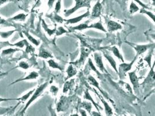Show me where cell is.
I'll return each mask as SVG.
<instances>
[{
    "label": "cell",
    "mask_w": 155,
    "mask_h": 116,
    "mask_svg": "<svg viewBox=\"0 0 155 116\" xmlns=\"http://www.w3.org/2000/svg\"><path fill=\"white\" fill-rule=\"evenodd\" d=\"M48 82H45L44 84H42L41 85H40V86H38L37 88L35 89V91L33 92V93L31 95V97L30 98V99L28 100V102H27L26 105H25L24 109L22 110L21 112V114H23L25 113V112L26 111V110L28 108V106L33 102L35 101L38 97H40L41 96V95L42 94V92H44V91L45 89V88L48 86Z\"/></svg>",
    "instance_id": "1"
},
{
    "label": "cell",
    "mask_w": 155,
    "mask_h": 116,
    "mask_svg": "<svg viewBox=\"0 0 155 116\" xmlns=\"http://www.w3.org/2000/svg\"><path fill=\"white\" fill-rule=\"evenodd\" d=\"M75 5L69 9L64 10V15L65 17H69L79 9L83 7L90 8L91 2L92 0H74Z\"/></svg>",
    "instance_id": "2"
},
{
    "label": "cell",
    "mask_w": 155,
    "mask_h": 116,
    "mask_svg": "<svg viewBox=\"0 0 155 116\" xmlns=\"http://www.w3.org/2000/svg\"><path fill=\"white\" fill-rule=\"evenodd\" d=\"M138 57V55H137L132 62H131L129 63H126L124 62H123L121 64L119 65V68L118 70V74H119L120 77H123L126 75L127 72H130L132 66L133 65L135 61L136 60L137 58Z\"/></svg>",
    "instance_id": "3"
},
{
    "label": "cell",
    "mask_w": 155,
    "mask_h": 116,
    "mask_svg": "<svg viewBox=\"0 0 155 116\" xmlns=\"http://www.w3.org/2000/svg\"><path fill=\"white\" fill-rule=\"evenodd\" d=\"M94 60H95L96 66L99 69V70L102 72H107L104 65L103 63L102 57L100 54V53H97V52L94 53Z\"/></svg>",
    "instance_id": "4"
},
{
    "label": "cell",
    "mask_w": 155,
    "mask_h": 116,
    "mask_svg": "<svg viewBox=\"0 0 155 116\" xmlns=\"http://www.w3.org/2000/svg\"><path fill=\"white\" fill-rule=\"evenodd\" d=\"M102 9V4H101L100 1L98 0L92 8L91 14V18L96 19L97 18H99L101 14Z\"/></svg>",
    "instance_id": "5"
},
{
    "label": "cell",
    "mask_w": 155,
    "mask_h": 116,
    "mask_svg": "<svg viewBox=\"0 0 155 116\" xmlns=\"http://www.w3.org/2000/svg\"><path fill=\"white\" fill-rule=\"evenodd\" d=\"M90 16V12L88 9L87 12H86L84 14H83L81 15H80L78 16H77V17H75V18H71L69 19H68V20H65V22H66V23L67 24H76V23H78V22L81 21L84 18H87V17Z\"/></svg>",
    "instance_id": "6"
},
{
    "label": "cell",
    "mask_w": 155,
    "mask_h": 116,
    "mask_svg": "<svg viewBox=\"0 0 155 116\" xmlns=\"http://www.w3.org/2000/svg\"><path fill=\"white\" fill-rule=\"evenodd\" d=\"M129 45H131V47L134 48L135 51H136L138 56L144 53L145 52H146L152 46V45H150V44H147V45H131V44H129Z\"/></svg>",
    "instance_id": "7"
},
{
    "label": "cell",
    "mask_w": 155,
    "mask_h": 116,
    "mask_svg": "<svg viewBox=\"0 0 155 116\" xmlns=\"http://www.w3.org/2000/svg\"><path fill=\"white\" fill-rule=\"evenodd\" d=\"M107 31L109 32H113L122 29V26L120 24L113 21H109L107 22Z\"/></svg>",
    "instance_id": "8"
},
{
    "label": "cell",
    "mask_w": 155,
    "mask_h": 116,
    "mask_svg": "<svg viewBox=\"0 0 155 116\" xmlns=\"http://www.w3.org/2000/svg\"><path fill=\"white\" fill-rule=\"evenodd\" d=\"M129 79L131 83L132 84L134 89H137L138 87V77L135 71L131 72H128Z\"/></svg>",
    "instance_id": "9"
},
{
    "label": "cell",
    "mask_w": 155,
    "mask_h": 116,
    "mask_svg": "<svg viewBox=\"0 0 155 116\" xmlns=\"http://www.w3.org/2000/svg\"><path fill=\"white\" fill-rule=\"evenodd\" d=\"M38 72H30L28 74V75L27 76H26L24 78H22V79H18V80H16L15 81H14V82L12 83V84H14L15 83H16V82H21V81H26V80H35L38 78Z\"/></svg>",
    "instance_id": "10"
},
{
    "label": "cell",
    "mask_w": 155,
    "mask_h": 116,
    "mask_svg": "<svg viewBox=\"0 0 155 116\" xmlns=\"http://www.w3.org/2000/svg\"><path fill=\"white\" fill-rule=\"evenodd\" d=\"M104 55L105 58H106V60L108 61V62L109 63L110 65L112 66V67L116 71V72L118 74V69L117 67V63H116V62L115 61V60L114 59V58L111 55L107 54V53H104Z\"/></svg>",
    "instance_id": "11"
},
{
    "label": "cell",
    "mask_w": 155,
    "mask_h": 116,
    "mask_svg": "<svg viewBox=\"0 0 155 116\" xmlns=\"http://www.w3.org/2000/svg\"><path fill=\"white\" fill-rule=\"evenodd\" d=\"M99 98L101 99V101L102 102L104 108H105V111L107 116H112L113 114V111L112 109L110 108V106L109 105V104L107 103V102H106L103 98L101 96V95L98 94Z\"/></svg>",
    "instance_id": "12"
},
{
    "label": "cell",
    "mask_w": 155,
    "mask_h": 116,
    "mask_svg": "<svg viewBox=\"0 0 155 116\" xmlns=\"http://www.w3.org/2000/svg\"><path fill=\"white\" fill-rule=\"evenodd\" d=\"M88 29H97V30H101L102 31H104L105 33L107 32V30L105 29V27H104V26L102 25V23L101 22H97V23L91 24V25H89Z\"/></svg>",
    "instance_id": "13"
},
{
    "label": "cell",
    "mask_w": 155,
    "mask_h": 116,
    "mask_svg": "<svg viewBox=\"0 0 155 116\" xmlns=\"http://www.w3.org/2000/svg\"><path fill=\"white\" fill-rule=\"evenodd\" d=\"M66 73H67V79H69L71 78L72 77L74 76L77 74V70L76 69L73 67L72 65L69 66L67 70H66Z\"/></svg>",
    "instance_id": "14"
},
{
    "label": "cell",
    "mask_w": 155,
    "mask_h": 116,
    "mask_svg": "<svg viewBox=\"0 0 155 116\" xmlns=\"http://www.w3.org/2000/svg\"><path fill=\"white\" fill-rule=\"evenodd\" d=\"M48 63L49 65V67L54 69H58L59 70L61 71L63 70V69L61 67V66L59 65L58 63H57L54 59H50L48 60Z\"/></svg>",
    "instance_id": "15"
},
{
    "label": "cell",
    "mask_w": 155,
    "mask_h": 116,
    "mask_svg": "<svg viewBox=\"0 0 155 116\" xmlns=\"http://www.w3.org/2000/svg\"><path fill=\"white\" fill-rule=\"evenodd\" d=\"M110 50H111V51H112L113 55H114L116 58H118L122 62H124V58H123V55H122L121 53H120L119 50L116 47H113Z\"/></svg>",
    "instance_id": "16"
},
{
    "label": "cell",
    "mask_w": 155,
    "mask_h": 116,
    "mask_svg": "<svg viewBox=\"0 0 155 116\" xmlns=\"http://www.w3.org/2000/svg\"><path fill=\"white\" fill-rule=\"evenodd\" d=\"M38 56L40 58H43V59H48V58H53V55L48 51L42 49L41 50L39 54H38Z\"/></svg>",
    "instance_id": "17"
},
{
    "label": "cell",
    "mask_w": 155,
    "mask_h": 116,
    "mask_svg": "<svg viewBox=\"0 0 155 116\" xmlns=\"http://www.w3.org/2000/svg\"><path fill=\"white\" fill-rule=\"evenodd\" d=\"M23 33L26 36V37L28 38V41L30 42H31L33 44H34L35 46L38 47L39 45H40V41H38L37 40H36L35 38L33 36H31L28 32H26V31H23Z\"/></svg>",
    "instance_id": "18"
},
{
    "label": "cell",
    "mask_w": 155,
    "mask_h": 116,
    "mask_svg": "<svg viewBox=\"0 0 155 116\" xmlns=\"http://www.w3.org/2000/svg\"><path fill=\"white\" fill-rule=\"evenodd\" d=\"M88 81L89 83L90 84V85H93V86L97 88L100 91V92H101V93L104 94V92L101 91L100 87H99V85L98 82L97 80H95L92 76H88Z\"/></svg>",
    "instance_id": "19"
},
{
    "label": "cell",
    "mask_w": 155,
    "mask_h": 116,
    "mask_svg": "<svg viewBox=\"0 0 155 116\" xmlns=\"http://www.w3.org/2000/svg\"><path fill=\"white\" fill-rule=\"evenodd\" d=\"M26 16H27V14H23V13H21V14H16V16H15L13 18H11L10 20L23 22V21H25V19L26 18Z\"/></svg>",
    "instance_id": "20"
},
{
    "label": "cell",
    "mask_w": 155,
    "mask_h": 116,
    "mask_svg": "<svg viewBox=\"0 0 155 116\" xmlns=\"http://www.w3.org/2000/svg\"><path fill=\"white\" fill-rule=\"evenodd\" d=\"M88 24L87 23H81L78 24V26L71 27V29L72 30H78V31H83L85 29H88Z\"/></svg>",
    "instance_id": "21"
},
{
    "label": "cell",
    "mask_w": 155,
    "mask_h": 116,
    "mask_svg": "<svg viewBox=\"0 0 155 116\" xmlns=\"http://www.w3.org/2000/svg\"><path fill=\"white\" fill-rule=\"evenodd\" d=\"M42 26L43 29L45 30V31L47 33V34L49 35V36L53 35L54 33H55L56 29H50L48 27L47 24L45 23V21L44 20L42 21Z\"/></svg>",
    "instance_id": "22"
},
{
    "label": "cell",
    "mask_w": 155,
    "mask_h": 116,
    "mask_svg": "<svg viewBox=\"0 0 155 116\" xmlns=\"http://www.w3.org/2000/svg\"><path fill=\"white\" fill-rule=\"evenodd\" d=\"M140 13L143 14H147L152 20L153 22H155V14H153L152 12L148 11L147 9L142 8V9H140Z\"/></svg>",
    "instance_id": "23"
},
{
    "label": "cell",
    "mask_w": 155,
    "mask_h": 116,
    "mask_svg": "<svg viewBox=\"0 0 155 116\" xmlns=\"http://www.w3.org/2000/svg\"><path fill=\"white\" fill-rule=\"evenodd\" d=\"M15 31H16V30H9L7 31H0V36L2 38L6 39V38H9V37L11 36Z\"/></svg>",
    "instance_id": "24"
},
{
    "label": "cell",
    "mask_w": 155,
    "mask_h": 116,
    "mask_svg": "<svg viewBox=\"0 0 155 116\" xmlns=\"http://www.w3.org/2000/svg\"><path fill=\"white\" fill-rule=\"evenodd\" d=\"M84 97V99H85L88 100V101H91L92 102V103L95 105V106L96 109H97L98 110H99L98 105H97V103H96L95 102V101L93 100V99H92V98L91 95H90V94L89 93V91H88V90H87V91H85Z\"/></svg>",
    "instance_id": "25"
},
{
    "label": "cell",
    "mask_w": 155,
    "mask_h": 116,
    "mask_svg": "<svg viewBox=\"0 0 155 116\" xmlns=\"http://www.w3.org/2000/svg\"><path fill=\"white\" fill-rule=\"evenodd\" d=\"M140 10V8L137 5L134 1L131 2L130 5V12L131 14H134V13L138 12Z\"/></svg>",
    "instance_id": "26"
},
{
    "label": "cell",
    "mask_w": 155,
    "mask_h": 116,
    "mask_svg": "<svg viewBox=\"0 0 155 116\" xmlns=\"http://www.w3.org/2000/svg\"><path fill=\"white\" fill-rule=\"evenodd\" d=\"M153 67H154V65L153 66V67H150L151 68V70L150 71V72L148 74V77L145 80V81H152L153 82L154 80H155V72H154V70H153Z\"/></svg>",
    "instance_id": "27"
},
{
    "label": "cell",
    "mask_w": 155,
    "mask_h": 116,
    "mask_svg": "<svg viewBox=\"0 0 155 116\" xmlns=\"http://www.w3.org/2000/svg\"><path fill=\"white\" fill-rule=\"evenodd\" d=\"M73 83H74V80H71L69 81H67L65 82L64 85V89H63V92L64 94L66 93L69 91V89H71Z\"/></svg>",
    "instance_id": "28"
},
{
    "label": "cell",
    "mask_w": 155,
    "mask_h": 116,
    "mask_svg": "<svg viewBox=\"0 0 155 116\" xmlns=\"http://www.w3.org/2000/svg\"><path fill=\"white\" fill-rule=\"evenodd\" d=\"M35 90V89H33V90L30 91L27 94H26L24 95L23 96H22L21 98H18V100H20V101H21L22 102L26 101L28 98L31 96V95L33 93Z\"/></svg>",
    "instance_id": "29"
},
{
    "label": "cell",
    "mask_w": 155,
    "mask_h": 116,
    "mask_svg": "<svg viewBox=\"0 0 155 116\" xmlns=\"http://www.w3.org/2000/svg\"><path fill=\"white\" fill-rule=\"evenodd\" d=\"M20 51L19 49L11 48H8V49H7V50H3V51H2V54L3 55H9V54L15 53L16 51Z\"/></svg>",
    "instance_id": "30"
},
{
    "label": "cell",
    "mask_w": 155,
    "mask_h": 116,
    "mask_svg": "<svg viewBox=\"0 0 155 116\" xmlns=\"http://www.w3.org/2000/svg\"><path fill=\"white\" fill-rule=\"evenodd\" d=\"M28 43L27 40H23L21 41H20L14 44H12V45H10L11 46H14V47H19V48H23Z\"/></svg>",
    "instance_id": "31"
},
{
    "label": "cell",
    "mask_w": 155,
    "mask_h": 116,
    "mask_svg": "<svg viewBox=\"0 0 155 116\" xmlns=\"http://www.w3.org/2000/svg\"><path fill=\"white\" fill-rule=\"evenodd\" d=\"M81 107L84 108L86 110H87V111L90 113V111H91L92 109V105L91 103H90V102H87L85 101L81 103Z\"/></svg>",
    "instance_id": "32"
},
{
    "label": "cell",
    "mask_w": 155,
    "mask_h": 116,
    "mask_svg": "<svg viewBox=\"0 0 155 116\" xmlns=\"http://www.w3.org/2000/svg\"><path fill=\"white\" fill-rule=\"evenodd\" d=\"M68 32V31L64 29L63 27H58V29H56V31H55V34L57 35V36H61V35H62L64 33H66Z\"/></svg>",
    "instance_id": "33"
},
{
    "label": "cell",
    "mask_w": 155,
    "mask_h": 116,
    "mask_svg": "<svg viewBox=\"0 0 155 116\" xmlns=\"http://www.w3.org/2000/svg\"><path fill=\"white\" fill-rule=\"evenodd\" d=\"M62 7V0H57V2L55 6V12L57 14H59L61 11Z\"/></svg>",
    "instance_id": "34"
},
{
    "label": "cell",
    "mask_w": 155,
    "mask_h": 116,
    "mask_svg": "<svg viewBox=\"0 0 155 116\" xmlns=\"http://www.w3.org/2000/svg\"><path fill=\"white\" fill-rule=\"evenodd\" d=\"M18 67L21 68L22 69H24V70H28L30 67V66L27 62H24V61H21V62H19V63L18 65Z\"/></svg>",
    "instance_id": "35"
},
{
    "label": "cell",
    "mask_w": 155,
    "mask_h": 116,
    "mask_svg": "<svg viewBox=\"0 0 155 116\" xmlns=\"http://www.w3.org/2000/svg\"><path fill=\"white\" fill-rule=\"evenodd\" d=\"M88 64H89V66H90V67H91V69L92 70H93L95 72H96V74H97L98 76H101V74L99 73L98 71L97 70V69L95 68V65H94V63H93V62H92V60L90 58L88 59Z\"/></svg>",
    "instance_id": "36"
},
{
    "label": "cell",
    "mask_w": 155,
    "mask_h": 116,
    "mask_svg": "<svg viewBox=\"0 0 155 116\" xmlns=\"http://www.w3.org/2000/svg\"><path fill=\"white\" fill-rule=\"evenodd\" d=\"M152 56V50L150 51L148 55L144 58V60H145L148 63V65L150 67H151V59Z\"/></svg>",
    "instance_id": "37"
},
{
    "label": "cell",
    "mask_w": 155,
    "mask_h": 116,
    "mask_svg": "<svg viewBox=\"0 0 155 116\" xmlns=\"http://www.w3.org/2000/svg\"><path fill=\"white\" fill-rule=\"evenodd\" d=\"M49 91L54 96H57L58 93V91H59V89L55 85H52L51 87H50Z\"/></svg>",
    "instance_id": "38"
},
{
    "label": "cell",
    "mask_w": 155,
    "mask_h": 116,
    "mask_svg": "<svg viewBox=\"0 0 155 116\" xmlns=\"http://www.w3.org/2000/svg\"><path fill=\"white\" fill-rule=\"evenodd\" d=\"M54 20L58 22V23H64V19L61 17L59 15H58V14L57 13H54Z\"/></svg>",
    "instance_id": "39"
},
{
    "label": "cell",
    "mask_w": 155,
    "mask_h": 116,
    "mask_svg": "<svg viewBox=\"0 0 155 116\" xmlns=\"http://www.w3.org/2000/svg\"><path fill=\"white\" fill-rule=\"evenodd\" d=\"M133 1L134 2H137L138 4H139L141 6V7L143 8H145L147 9H150V8L148 7V5H147L145 4L142 2L141 0H133Z\"/></svg>",
    "instance_id": "40"
},
{
    "label": "cell",
    "mask_w": 155,
    "mask_h": 116,
    "mask_svg": "<svg viewBox=\"0 0 155 116\" xmlns=\"http://www.w3.org/2000/svg\"><path fill=\"white\" fill-rule=\"evenodd\" d=\"M26 51L28 53H32L35 51V48L29 44L28 43L26 45Z\"/></svg>",
    "instance_id": "41"
},
{
    "label": "cell",
    "mask_w": 155,
    "mask_h": 116,
    "mask_svg": "<svg viewBox=\"0 0 155 116\" xmlns=\"http://www.w3.org/2000/svg\"><path fill=\"white\" fill-rule=\"evenodd\" d=\"M14 100H18V98H0V103L2 102L10 101H14Z\"/></svg>",
    "instance_id": "42"
},
{
    "label": "cell",
    "mask_w": 155,
    "mask_h": 116,
    "mask_svg": "<svg viewBox=\"0 0 155 116\" xmlns=\"http://www.w3.org/2000/svg\"><path fill=\"white\" fill-rule=\"evenodd\" d=\"M55 0H48V6L49 7V9H51L54 4V2H55Z\"/></svg>",
    "instance_id": "43"
},
{
    "label": "cell",
    "mask_w": 155,
    "mask_h": 116,
    "mask_svg": "<svg viewBox=\"0 0 155 116\" xmlns=\"http://www.w3.org/2000/svg\"><path fill=\"white\" fill-rule=\"evenodd\" d=\"M10 109H0V114H4L5 113H7L8 111Z\"/></svg>",
    "instance_id": "44"
},
{
    "label": "cell",
    "mask_w": 155,
    "mask_h": 116,
    "mask_svg": "<svg viewBox=\"0 0 155 116\" xmlns=\"http://www.w3.org/2000/svg\"><path fill=\"white\" fill-rule=\"evenodd\" d=\"M80 113L81 114V116H87V113H86V112H85V110H83V109H81V110H80Z\"/></svg>",
    "instance_id": "45"
},
{
    "label": "cell",
    "mask_w": 155,
    "mask_h": 116,
    "mask_svg": "<svg viewBox=\"0 0 155 116\" xmlns=\"http://www.w3.org/2000/svg\"><path fill=\"white\" fill-rule=\"evenodd\" d=\"M6 23V21L0 17V24H4V23Z\"/></svg>",
    "instance_id": "46"
},
{
    "label": "cell",
    "mask_w": 155,
    "mask_h": 116,
    "mask_svg": "<svg viewBox=\"0 0 155 116\" xmlns=\"http://www.w3.org/2000/svg\"><path fill=\"white\" fill-rule=\"evenodd\" d=\"M8 0H0V6L7 2Z\"/></svg>",
    "instance_id": "47"
},
{
    "label": "cell",
    "mask_w": 155,
    "mask_h": 116,
    "mask_svg": "<svg viewBox=\"0 0 155 116\" xmlns=\"http://www.w3.org/2000/svg\"><path fill=\"white\" fill-rule=\"evenodd\" d=\"M4 75H5V73H1V74H0V77H1V76H4Z\"/></svg>",
    "instance_id": "48"
}]
</instances>
